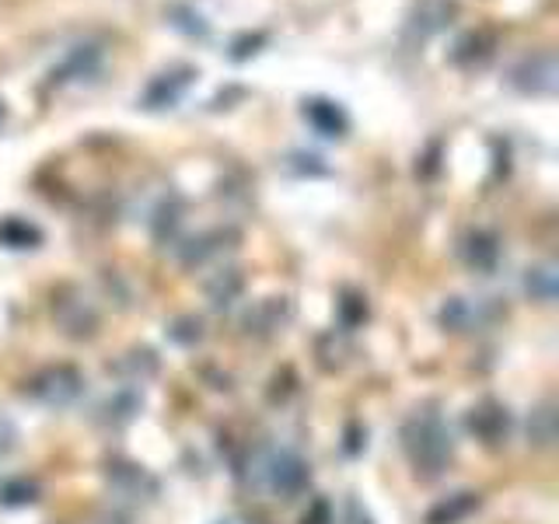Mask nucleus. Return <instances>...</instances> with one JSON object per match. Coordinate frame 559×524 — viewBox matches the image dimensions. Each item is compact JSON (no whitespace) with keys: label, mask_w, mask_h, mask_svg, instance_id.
<instances>
[{"label":"nucleus","mask_w":559,"mask_h":524,"mask_svg":"<svg viewBox=\"0 0 559 524\" xmlns=\"http://www.w3.org/2000/svg\"><path fill=\"white\" fill-rule=\"evenodd\" d=\"M46 381H49V384H57V389L39 392V395H46L49 402H57V406H63V402H70V398L78 395V389H63V384H74V381H78V378L70 374V371H57V374H49Z\"/></svg>","instance_id":"0eeeda50"},{"label":"nucleus","mask_w":559,"mask_h":524,"mask_svg":"<svg viewBox=\"0 0 559 524\" xmlns=\"http://www.w3.org/2000/svg\"><path fill=\"white\" fill-rule=\"evenodd\" d=\"M305 116L311 119V127L319 130V133H325V136H340V133H343V127H346L343 112H340L332 102H308Z\"/></svg>","instance_id":"20e7f679"},{"label":"nucleus","mask_w":559,"mask_h":524,"mask_svg":"<svg viewBox=\"0 0 559 524\" xmlns=\"http://www.w3.org/2000/svg\"><path fill=\"white\" fill-rule=\"evenodd\" d=\"M444 325L459 329V332H468V329H479L483 325V314H479V305L472 308V301H451L444 308Z\"/></svg>","instance_id":"39448f33"},{"label":"nucleus","mask_w":559,"mask_h":524,"mask_svg":"<svg viewBox=\"0 0 559 524\" xmlns=\"http://www.w3.org/2000/svg\"><path fill=\"white\" fill-rule=\"evenodd\" d=\"M189 84V70H182V78H175V74H165L162 81H157L151 92H147V102L151 105H165V102H175L182 95V87Z\"/></svg>","instance_id":"423d86ee"},{"label":"nucleus","mask_w":559,"mask_h":524,"mask_svg":"<svg viewBox=\"0 0 559 524\" xmlns=\"http://www.w3.org/2000/svg\"><path fill=\"white\" fill-rule=\"evenodd\" d=\"M518 78L524 81L521 87H528V92H552V87H556V60L552 57H535V60H528L518 70Z\"/></svg>","instance_id":"7ed1b4c3"},{"label":"nucleus","mask_w":559,"mask_h":524,"mask_svg":"<svg viewBox=\"0 0 559 524\" xmlns=\"http://www.w3.org/2000/svg\"><path fill=\"white\" fill-rule=\"evenodd\" d=\"M416 427H419V437H416V441H409V448L416 451V462L441 465L444 454H448V441H444L441 427H437V419H419Z\"/></svg>","instance_id":"f03ea898"},{"label":"nucleus","mask_w":559,"mask_h":524,"mask_svg":"<svg viewBox=\"0 0 559 524\" xmlns=\"http://www.w3.org/2000/svg\"><path fill=\"white\" fill-rule=\"evenodd\" d=\"M259 472L273 493H294V489L305 483V465L290 451H270L266 458L259 462Z\"/></svg>","instance_id":"f257e3e1"}]
</instances>
